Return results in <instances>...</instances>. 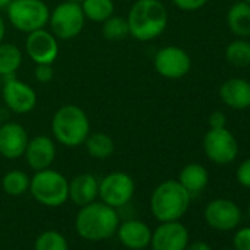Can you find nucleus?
Wrapping results in <instances>:
<instances>
[{"instance_id": "obj_6", "label": "nucleus", "mask_w": 250, "mask_h": 250, "mask_svg": "<svg viewBox=\"0 0 250 250\" xmlns=\"http://www.w3.org/2000/svg\"><path fill=\"white\" fill-rule=\"evenodd\" d=\"M6 15L15 30L28 34L47 27L50 9L44 0H12Z\"/></svg>"}, {"instance_id": "obj_41", "label": "nucleus", "mask_w": 250, "mask_h": 250, "mask_svg": "<svg viewBox=\"0 0 250 250\" xmlns=\"http://www.w3.org/2000/svg\"><path fill=\"white\" fill-rule=\"evenodd\" d=\"M222 250H234V249H222Z\"/></svg>"}, {"instance_id": "obj_18", "label": "nucleus", "mask_w": 250, "mask_h": 250, "mask_svg": "<svg viewBox=\"0 0 250 250\" xmlns=\"http://www.w3.org/2000/svg\"><path fill=\"white\" fill-rule=\"evenodd\" d=\"M99 197V181L93 174L83 172L75 175L69 181L68 200H71L78 208L88 205Z\"/></svg>"}, {"instance_id": "obj_19", "label": "nucleus", "mask_w": 250, "mask_h": 250, "mask_svg": "<svg viewBox=\"0 0 250 250\" xmlns=\"http://www.w3.org/2000/svg\"><path fill=\"white\" fill-rule=\"evenodd\" d=\"M219 97L228 107L244 110L250 107V83L243 78H229L221 84Z\"/></svg>"}, {"instance_id": "obj_38", "label": "nucleus", "mask_w": 250, "mask_h": 250, "mask_svg": "<svg viewBox=\"0 0 250 250\" xmlns=\"http://www.w3.org/2000/svg\"><path fill=\"white\" fill-rule=\"evenodd\" d=\"M2 81H3V80H2V77H0V88H2Z\"/></svg>"}, {"instance_id": "obj_36", "label": "nucleus", "mask_w": 250, "mask_h": 250, "mask_svg": "<svg viewBox=\"0 0 250 250\" xmlns=\"http://www.w3.org/2000/svg\"><path fill=\"white\" fill-rule=\"evenodd\" d=\"M12 0H0V9H6Z\"/></svg>"}, {"instance_id": "obj_39", "label": "nucleus", "mask_w": 250, "mask_h": 250, "mask_svg": "<svg viewBox=\"0 0 250 250\" xmlns=\"http://www.w3.org/2000/svg\"><path fill=\"white\" fill-rule=\"evenodd\" d=\"M247 212H249V218H250V205H249V210Z\"/></svg>"}, {"instance_id": "obj_9", "label": "nucleus", "mask_w": 250, "mask_h": 250, "mask_svg": "<svg viewBox=\"0 0 250 250\" xmlns=\"http://www.w3.org/2000/svg\"><path fill=\"white\" fill-rule=\"evenodd\" d=\"M0 91H2L5 106L15 115H27L33 112L39 102L36 90L15 75L3 78Z\"/></svg>"}, {"instance_id": "obj_4", "label": "nucleus", "mask_w": 250, "mask_h": 250, "mask_svg": "<svg viewBox=\"0 0 250 250\" xmlns=\"http://www.w3.org/2000/svg\"><path fill=\"white\" fill-rule=\"evenodd\" d=\"M191 202L190 193L178 183V180H167L161 183L150 196V212L159 222L180 221L188 210Z\"/></svg>"}, {"instance_id": "obj_23", "label": "nucleus", "mask_w": 250, "mask_h": 250, "mask_svg": "<svg viewBox=\"0 0 250 250\" xmlns=\"http://www.w3.org/2000/svg\"><path fill=\"white\" fill-rule=\"evenodd\" d=\"M84 146H85L87 153L93 159H100V161L110 158L115 152L113 139L110 136H107L106 133H102V131L90 133L84 142Z\"/></svg>"}, {"instance_id": "obj_37", "label": "nucleus", "mask_w": 250, "mask_h": 250, "mask_svg": "<svg viewBox=\"0 0 250 250\" xmlns=\"http://www.w3.org/2000/svg\"><path fill=\"white\" fill-rule=\"evenodd\" d=\"M68 2H72V3H78V5H81V3H83V0H68Z\"/></svg>"}, {"instance_id": "obj_28", "label": "nucleus", "mask_w": 250, "mask_h": 250, "mask_svg": "<svg viewBox=\"0 0 250 250\" xmlns=\"http://www.w3.org/2000/svg\"><path fill=\"white\" fill-rule=\"evenodd\" d=\"M34 250H69V244L63 234L56 229H47L36 238Z\"/></svg>"}, {"instance_id": "obj_5", "label": "nucleus", "mask_w": 250, "mask_h": 250, "mask_svg": "<svg viewBox=\"0 0 250 250\" xmlns=\"http://www.w3.org/2000/svg\"><path fill=\"white\" fill-rule=\"evenodd\" d=\"M68 178L56 169L36 171L30 180V193L34 200L47 208H59L68 202Z\"/></svg>"}, {"instance_id": "obj_34", "label": "nucleus", "mask_w": 250, "mask_h": 250, "mask_svg": "<svg viewBox=\"0 0 250 250\" xmlns=\"http://www.w3.org/2000/svg\"><path fill=\"white\" fill-rule=\"evenodd\" d=\"M186 250H212V247L206 243V241H193V243H188Z\"/></svg>"}, {"instance_id": "obj_10", "label": "nucleus", "mask_w": 250, "mask_h": 250, "mask_svg": "<svg viewBox=\"0 0 250 250\" xmlns=\"http://www.w3.org/2000/svg\"><path fill=\"white\" fill-rule=\"evenodd\" d=\"M203 152L216 165H228L238 155V143L231 131L225 128H209L203 137Z\"/></svg>"}, {"instance_id": "obj_14", "label": "nucleus", "mask_w": 250, "mask_h": 250, "mask_svg": "<svg viewBox=\"0 0 250 250\" xmlns=\"http://www.w3.org/2000/svg\"><path fill=\"white\" fill-rule=\"evenodd\" d=\"M190 243L188 229L180 221L161 222L152 231L150 249L152 250H186Z\"/></svg>"}, {"instance_id": "obj_8", "label": "nucleus", "mask_w": 250, "mask_h": 250, "mask_svg": "<svg viewBox=\"0 0 250 250\" xmlns=\"http://www.w3.org/2000/svg\"><path fill=\"white\" fill-rule=\"evenodd\" d=\"M134 191L136 183L133 177L124 171H113L99 181V199L115 209L128 205Z\"/></svg>"}, {"instance_id": "obj_1", "label": "nucleus", "mask_w": 250, "mask_h": 250, "mask_svg": "<svg viewBox=\"0 0 250 250\" xmlns=\"http://www.w3.org/2000/svg\"><path fill=\"white\" fill-rule=\"evenodd\" d=\"M168 20L169 17L164 2L136 0L127 15L130 37L143 43L152 42L164 34L168 27Z\"/></svg>"}, {"instance_id": "obj_25", "label": "nucleus", "mask_w": 250, "mask_h": 250, "mask_svg": "<svg viewBox=\"0 0 250 250\" xmlns=\"http://www.w3.org/2000/svg\"><path fill=\"white\" fill-rule=\"evenodd\" d=\"M30 180L27 172L21 169H11L2 178V188L8 196L20 197L30 190Z\"/></svg>"}, {"instance_id": "obj_3", "label": "nucleus", "mask_w": 250, "mask_h": 250, "mask_svg": "<svg viewBox=\"0 0 250 250\" xmlns=\"http://www.w3.org/2000/svg\"><path fill=\"white\" fill-rule=\"evenodd\" d=\"M50 128L55 140L65 147H80L91 133L87 113L78 104H63L52 116Z\"/></svg>"}, {"instance_id": "obj_16", "label": "nucleus", "mask_w": 250, "mask_h": 250, "mask_svg": "<svg viewBox=\"0 0 250 250\" xmlns=\"http://www.w3.org/2000/svg\"><path fill=\"white\" fill-rule=\"evenodd\" d=\"M27 165L36 172L47 169L56 159V143L52 137L40 134L28 140L27 149L24 152Z\"/></svg>"}, {"instance_id": "obj_27", "label": "nucleus", "mask_w": 250, "mask_h": 250, "mask_svg": "<svg viewBox=\"0 0 250 250\" xmlns=\"http://www.w3.org/2000/svg\"><path fill=\"white\" fill-rule=\"evenodd\" d=\"M102 36L107 42H122L130 37V28L127 18L112 15L104 22H102Z\"/></svg>"}, {"instance_id": "obj_13", "label": "nucleus", "mask_w": 250, "mask_h": 250, "mask_svg": "<svg viewBox=\"0 0 250 250\" xmlns=\"http://www.w3.org/2000/svg\"><path fill=\"white\" fill-rule=\"evenodd\" d=\"M25 53L36 65H53V62L59 56V40L47 28L36 30L27 34Z\"/></svg>"}, {"instance_id": "obj_11", "label": "nucleus", "mask_w": 250, "mask_h": 250, "mask_svg": "<svg viewBox=\"0 0 250 250\" xmlns=\"http://www.w3.org/2000/svg\"><path fill=\"white\" fill-rule=\"evenodd\" d=\"M156 72L167 80H180L191 69L190 55L180 46L161 47L153 58Z\"/></svg>"}, {"instance_id": "obj_29", "label": "nucleus", "mask_w": 250, "mask_h": 250, "mask_svg": "<svg viewBox=\"0 0 250 250\" xmlns=\"http://www.w3.org/2000/svg\"><path fill=\"white\" fill-rule=\"evenodd\" d=\"M234 250H250V227L238 228L232 237Z\"/></svg>"}, {"instance_id": "obj_22", "label": "nucleus", "mask_w": 250, "mask_h": 250, "mask_svg": "<svg viewBox=\"0 0 250 250\" xmlns=\"http://www.w3.org/2000/svg\"><path fill=\"white\" fill-rule=\"evenodd\" d=\"M24 61L22 50L14 43H0V77H14Z\"/></svg>"}, {"instance_id": "obj_15", "label": "nucleus", "mask_w": 250, "mask_h": 250, "mask_svg": "<svg viewBox=\"0 0 250 250\" xmlns=\"http://www.w3.org/2000/svg\"><path fill=\"white\" fill-rule=\"evenodd\" d=\"M28 133L20 122L8 121L0 125V156L15 161L24 156L28 145Z\"/></svg>"}, {"instance_id": "obj_33", "label": "nucleus", "mask_w": 250, "mask_h": 250, "mask_svg": "<svg viewBox=\"0 0 250 250\" xmlns=\"http://www.w3.org/2000/svg\"><path fill=\"white\" fill-rule=\"evenodd\" d=\"M209 127L210 128H225L227 127V116L221 110H215L209 115Z\"/></svg>"}, {"instance_id": "obj_40", "label": "nucleus", "mask_w": 250, "mask_h": 250, "mask_svg": "<svg viewBox=\"0 0 250 250\" xmlns=\"http://www.w3.org/2000/svg\"><path fill=\"white\" fill-rule=\"evenodd\" d=\"M136 250H147V247L146 249H136Z\"/></svg>"}, {"instance_id": "obj_2", "label": "nucleus", "mask_w": 250, "mask_h": 250, "mask_svg": "<svg viewBox=\"0 0 250 250\" xmlns=\"http://www.w3.org/2000/svg\"><path fill=\"white\" fill-rule=\"evenodd\" d=\"M118 210L102 200L80 208L75 216V229L87 241H103L116 234L119 227Z\"/></svg>"}, {"instance_id": "obj_12", "label": "nucleus", "mask_w": 250, "mask_h": 250, "mask_svg": "<svg viewBox=\"0 0 250 250\" xmlns=\"http://www.w3.org/2000/svg\"><path fill=\"white\" fill-rule=\"evenodd\" d=\"M203 216L210 228L231 231L235 229L241 221V209L229 199H213L206 205Z\"/></svg>"}, {"instance_id": "obj_43", "label": "nucleus", "mask_w": 250, "mask_h": 250, "mask_svg": "<svg viewBox=\"0 0 250 250\" xmlns=\"http://www.w3.org/2000/svg\"><path fill=\"white\" fill-rule=\"evenodd\" d=\"M158 2H165V0H158Z\"/></svg>"}, {"instance_id": "obj_31", "label": "nucleus", "mask_w": 250, "mask_h": 250, "mask_svg": "<svg viewBox=\"0 0 250 250\" xmlns=\"http://www.w3.org/2000/svg\"><path fill=\"white\" fill-rule=\"evenodd\" d=\"M235 178H237L240 186H243L246 188H250V158L244 159L238 165V168L235 171Z\"/></svg>"}, {"instance_id": "obj_42", "label": "nucleus", "mask_w": 250, "mask_h": 250, "mask_svg": "<svg viewBox=\"0 0 250 250\" xmlns=\"http://www.w3.org/2000/svg\"><path fill=\"white\" fill-rule=\"evenodd\" d=\"M244 2H247V3H250V0H244Z\"/></svg>"}, {"instance_id": "obj_20", "label": "nucleus", "mask_w": 250, "mask_h": 250, "mask_svg": "<svg viewBox=\"0 0 250 250\" xmlns=\"http://www.w3.org/2000/svg\"><path fill=\"white\" fill-rule=\"evenodd\" d=\"M178 183L190 193V196H196L202 193L208 183H209V174L208 169L200 164H188L186 165L178 175Z\"/></svg>"}, {"instance_id": "obj_35", "label": "nucleus", "mask_w": 250, "mask_h": 250, "mask_svg": "<svg viewBox=\"0 0 250 250\" xmlns=\"http://www.w3.org/2000/svg\"><path fill=\"white\" fill-rule=\"evenodd\" d=\"M5 36H6V22H5L2 14H0V43L5 40Z\"/></svg>"}, {"instance_id": "obj_32", "label": "nucleus", "mask_w": 250, "mask_h": 250, "mask_svg": "<svg viewBox=\"0 0 250 250\" xmlns=\"http://www.w3.org/2000/svg\"><path fill=\"white\" fill-rule=\"evenodd\" d=\"M209 0H172V3L181 9V11H186V12H191V11H197V9H202Z\"/></svg>"}, {"instance_id": "obj_26", "label": "nucleus", "mask_w": 250, "mask_h": 250, "mask_svg": "<svg viewBox=\"0 0 250 250\" xmlns=\"http://www.w3.org/2000/svg\"><path fill=\"white\" fill-rule=\"evenodd\" d=\"M225 61L237 68L250 65V42L246 39H237L225 47Z\"/></svg>"}, {"instance_id": "obj_21", "label": "nucleus", "mask_w": 250, "mask_h": 250, "mask_svg": "<svg viewBox=\"0 0 250 250\" xmlns=\"http://www.w3.org/2000/svg\"><path fill=\"white\" fill-rule=\"evenodd\" d=\"M227 25L238 39L250 37V3L238 2L227 12Z\"/></svg>"}, {"instance_id": "obj_17", "label": "nucleus", "mask_w": 250, "mask_h": 250, "mask_svg": "<svg viewBox=\"0 0 250 250\" xmlns=\"http://www.w3.org/2000/svg\"><path fill=\"white\" fill-rule=\"evenodd\" d=\"M115 235L118 237L119 243L124 247H127L128 250L146 249L150 244L152 229L143 221L127 219L124 222H119V227H118Z\"/></svg>"}, {"instance_id": "obj_30", "label": "nucleus", "mask_w": 250, "mask_h": 250, "mask_svg": "<svg viewBox=\"0 0 250 250\" xmlns=\"http://www.w3.org/2000/svg\"><path fill=\"white\" fill-rule=\"evenodd\" d=\"M55 77V69H53V65H49V63H39L36 65L34 68V78L42 83V84H47L53 80Z\"/></svg>"}, {"instance_id": "obj_7", "label": "nucleus", "mask_w": 250, "mask_h": 250, "mask_svg": "<svg viewBox=\"0 0 250 250\" xmlns=\"http://www.w3.org/2000/svg\"><path fill=\"white\" fill-rule=\"evenodd\" d=\"M47 25L58 40L68 42L78 37L85 27V17L81 5L68 2V0L59 3L53 11H50Z\"/></svg>"}, {"instance_id": "obj_24", "label": "nucleus", "mask_w": 250, "mask_h": 250, "mask_svg": "<svg viewBox=\"0 0 250 250\" xmlns=\"http://www.w3.org/2000/svg\"><path fill=\"white\" fill-rule=\"evenodd\" d=\"M81 9L85 20L102 24L115 14V3L113 0H83Z\"/></svg>"}]
</instances>
